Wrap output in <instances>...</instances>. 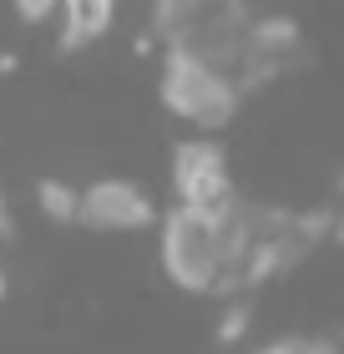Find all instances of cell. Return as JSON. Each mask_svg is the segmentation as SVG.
Here are the masks:
<instances>
[{"label": "cell", "instance_id": "9c48e42d", "mask_svg": "<svg viewBox=\"0 0 344 354\" xmlns=\"http://www.w3.org/2000/svg\"><path fill=\"white\" fill-rule=\"evenodd\" d=\"M10 233H15V207H10L6 183H0V238H10Z\"/></svg>", "mask_w": 344, "mask_h": 354}, {"label": "cell", "instance_id": "277c9868", "mask_svg": "<svg viewBox=\"0 0 344 354\" xmlns=\"http://www.w3.org/2000/svg\"><path fill=\"white\" fill-rule=\"evenodd\" d=\"M162 213L152 203V192L132 177H96V183H81V218L76 228L91 233H142L157 228Z\"/></svg>", "mask_w": 344, "mask_h": 354}, {"label": "cell", "instance_id": "3957f363", "mask_svg": "<svg viewBox=\"0 0 344 354\" xmlns=\"http://www.w3.org/2000/svg\"><path fill=\"white\" fill-rule=\"evenodd\" d=\"M238 177L228 152L218 147V137L192 132L188 142L172 147V203L183 207H228L238 203Z\"/></svg>", "mask_w": 344, "mask_h": 354}, {"label": "cell", "instance_id": "5b68a950", "mask_svg": "<svg viewBox=\"0 0 344 354\" xmlns=\"http://www.w3.org/2000/svg\"><path fill=\"white\" fill-rule=\"evenodd\" d=\"M117 15H122L117 0H61V10H56V46L66 56L91 51V46H102L111 30H117Z\"/></svg>", "mask_w": 344, "mask_h": 354}, {"label": "cell", "instance_id": "7a4b0ae2", "mask_svg": "<svg viewBox=\"0 0 344 354\" xmlns=\"http://www.w3.org/2000/svg\"><path fill=\"white\" fill-rule=\"evenodd\" d=\"M157 91H162V106H168L177 122H188L192 132H203V137L223 132V127L238 117V106L248 102L228 76L198 66V61H183V56H162Z\"/></svg>", "mask_w": 344, "mask_h": 354}, {"label": "cell", "instance_id": "6da1fadb", "mask_svg": "<svg viewBox=\"0 0 344 354\" xmlns=\"http://www.w3.org/2000/svg\"><path fill=\"white\" fill-rule=\"evenodd\" d=\"M243 203V198H238ZM238 203L228 207H183L172 203L157 223L162 273L198 299H233L238 279Z\"/></svg>", "mask_w": 344, "mask_h": 354}, {"label": "cell", "instance_id": "ba28073f", "mask_svg": "<svg viewBox=\"0 0 344 354\" xmlns=\"http://www.w3.org/2000/svg\"><path fill=\"white\" fill-rule=\"evenodd\" d=\"M10 10H15V21H26V26H51L61 0H10Z\"/></svg>", "mask_w": 344, "mask_h": 354}, {"label": "cell", "instance_id": "52a82bcc", "mask_svg": "<svg viewBox=\"0 0 344 354\" xmlns=\"http://www.w3.org/2000/svg\"><path fill=\"white\" fill-rule=\"evenodd\" d=\"M243 354H344L334 339L324 334H284V339H269V344H253Z\"/></svg>", "mask_w": 344, "mask_h": 354}, {"label": "cell", "instance_id": "8fae6325", "mask_svg": "<svg viewBox=\"0 0 344 354\" xmlns=\"http://www.w3.org/2000/svg\"><path fill=\"white\" fill-rule=\"evenodd\" d=\"M339 203H344V167H339Z\"/></svg>", "mask_w": 344, "mask_h": 354}, {"label": "cell", "instance_id": "8992f818", "mask_svg": "<svg viewBox=\"0 0 344 354\" xmlns=\"http://www.w3.org/2000/svg\"><path fill=\"white\" fill-rule=\"evenodd\" d=\"M36 207H41V218L61 223V228H76V218H81V183L41 177V183H36Z\"/></svg>", "mask_w": 344, "mask_h": 354}, {"label": "cell", "instance_id": "30bf717a", "mask_svg": "<svg viewBox=\"0 0 344 354\" xmlns=\"http://www.w3.org/2000/svg\"><path fill=\"white\" fill-rule=\"evenodd\" d=\"M6 294H10V273L0 268V304H6Z\"/></svg>", "mask_w": 344, "mask_h": 354}]
</instances>
